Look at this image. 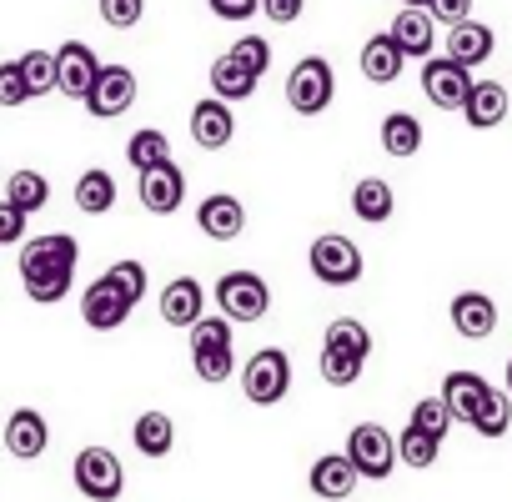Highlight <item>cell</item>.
<instances>
[{"instance_id": "1", "label": "cell", "mask_w": 512, "mask_h": 502, "mask_svg": "<svg viewBox=\"0 0 512 502\" xmlns=\"http://www.w3.org/2000/svg\"><path fill=\"white\" fill-rule=\"evenodd\" d=\"M76 262H81V241L66 231H46L21 241V287L36 307H56L66 302L71 282H76Z\"/></svg>"}, {"instance_id": "2", "label": "cell", "mask_w": 512, "mask_h": 502, "mask_svg": "<svg viewBox=\"0 0 512 502\" xmlns=\"http://www.w3.org/2000/svg\"><path fill=\"white\" fill-rule=\"evenodd\" d=\"M307 267H312V277H317L322 287H357V282H362V272H367L357 241H352V236H342V231H327V236H317V241H312Z\"/></svg>"}, {"instance_id": "3", "label": "cell", "mask_w": 512, "mask_h": 502, "mask_svg": "<svg viewBox=\"0 0 512 502\" xmlns=\"http://www.w3.org/2000/svg\"><path fill=\"white\" fill-rule=\"evenodd\" d=\"M71 477H76V492L86 502H116L126 492V467L111 447H81L71 462Z\"/></svg>"}, {"instance_id": "4", "label": "cell", "mask_w": 512, "mask_h": 502, "mask_svg": "<svg viewBox=\"0 0 512 502\" xmlns=\"http://www.w3.org/2000/svg\"><path fill=\"white\" fill-rule=\"evenodd\" d=\"M241 392L256 407H277L292 392V357L282 347H262L246 367H241Z\"/></svg>"}, {"instance_id": "5", "label": "cell", "mask_w": 512, "mask_h": 502, "mask_svg": "<svg viewBox=\"0 0 512 502\" xmlns=\"http://www.w3.org/2000/svg\"><path fill=\"white\" fill-rule=\"evenodd\" d=\"M191 367L201 382H226L231 367H236V352H231V322L226 317H201L191 327Z\"/></svg>"}, {"instance_id": "6", "label": "cell", "mask_w": 512, "mask_h": 502, "mask_svg": "<svg viewBox=\"0 0 512 502\" xmlns=\"http://www.w3.org/2000/svg\"><path fill=\"white\" fill-rule=\"evenodd\" d=\"M332 96H337L332 61L307 56V61L292 66V76H287V106H292L297 116H322V111L332 106Z\"/></svg>"}, {"instance_id": "7", "label": "cell", "mask_w": 512, "mask_h": 502, "mask_svg": "<svg viewBox=\"0 0 512 502\" xmlns=\"http://www.w3.org/2000/svg\"><path fill=\"white\" fill-rule=\"evenodd\" d=\"M216 307L226 322H262L272 307V287L256 272H226L216 282Z\"/></svg>"}, {"instance_id": "8", "label": "cell", "mask_w": 512, "mask_h": 502, "mask_svg": "<svg viewBox=\"0 0 512 502\" xmlns=\"http://www.w3.org/2000/svg\"><path fill=\"white\" fill-rule=\"evenodd\" d=\"M347 457H352V467L362 472V477H387L392 472V462H397V437L387 432V427H377V422H357L352 432H347V447H342Z\"/></svg>"}, {"instance_id": "9", "label": "cell", "mask_w": 512, "mask_h": 502, "mask_svg": "<svg viewBox=\"0 0 512 502\" xmlns=\"http://www.w3.org/2000/svg\"><path fill=\"white\" fill-rule=\"evenodd\" d=\"M131 312H136V302H131L106 272L81 292V322H86L91 332H116V327H126Z\"/></svg>"}, {"instance_id": "10", "label": "cell", "mask_w": 512, "mask_h": 502, "mask_svg": "<svg viewBox=\"0 0 512 502\" xmlns=\"http://www.w3.org/2000/svg\"><path fill=\"white\" fill-rule=\"evenodd\" d=\"M422 91L437 111H462L467 106V91H472V71L447 61V56H427L422 61Z\"/></svg>"}, {"instance_id": "11", "label": "cell", "mask_w": 512, "mask_h": 502, "mask_svg": "<svg viewBox=\"0 0 512 502\" xmlns=\"http://www.w3.org/2000/svg\"><path fill=\"white\" fill-rule=\"evenodd\" d=\"M136 106V71L131 66H101L96 86L86 91V111L96 121H116Z\"/></svg>"}, {"instance_id": "12", "label": "cell", "mask_w": 512, "mask_h": 502, "mask_svg": "<svg viewBox=\"0 0 512 502\" xmlns=\"http://www.w3.org/2000/svg\"><path fill=\"white\" fill-rule=\"evenodd\" d=\"M101 66H106V61H101L86 41H66V46H56V91L71 96V101H86V91L96 86Z\"/></svg>"}, {"instance_id": "13", "label": "cell", "mask_w": 512, "mask_h": 502, "mask_svg": "<svg viewBox=\"0 0 512 502\" xmlns=\"http://www.w3.org/2000/svg\"><path fill=\"white\" fill-rule=\"evenodd\" d=\"M136 196H141V206H146L151 216H171V211H181V201H186V171H181L176 161L151 166V171H141Z\"/></svg>"}, {"instance_id": "14", "label": "cell", "mask_w": 512, "mask_h": 502, "mask_svg": "<svg viewBox=\"0 0 512 502\" xmlns=\"http://www.w3.org/2000/svg\"><path fill=\"white\" fill-rule=\"evenodd\" d=\"M201 317H206V292H201L196 277H176V282L161 287V322H166V327L191 332Z\"/></svg>"}, {"instance_id": "15", "label": "cell", "mask_w": 512, "mask_h": 502, "mask_svg": "<svg viewBox=\"0 0 512 502\" xmlns=\"http://www.w3.org/2000/svg\"><path fill=\"white\" fill-rule=\"evenodd\" d=\"M357 482H362V472L352 467L347 452H327V457H317L312 472H307V487H312L322 502H347Z\"/></svg>"}, {"instance_id": "16", "label": "cell", "mask_w": 512, "mask_h": 502, "mask_svg": "<svg viewBox=\"0 0 512 502\" xmlns=\"http://www.w3.org/2000/svg\"><path fill=\"white\" fill-rule=\"evenodd\" d=\"M196 226H201V236H211V241H236V236L246 231V206H241L236 196H226V191H211V196L196 206Z\"/></svg>"}, {"instance_id": "17", "label": "cell", "mask_w": 512, "mask_h": 502, "mask_svg": "<svg viewBox=\"0 0 512 502\" xmlns=\"http://www.w3.org/2000/svg\"><path fill=\"white\" fill-rule=\"evenodd\" d=\"M452 332L467 342H487L497 332V302L487 292H457L452 297Z\"/></svg>"}, {"instance_id": "18", "label": "cell", "mask_w": 512, "mask_h": 502, "mask_svg": "<svg viewBox=\"0 0 512 502\" xmlns=\"http://www.w3.org/2000/svg\"><path fill=\"white\" fill-rule=\"evenodd\" d=\"M46 447H51V422L36 407H16L11 422H6V452L21 457V462H36Z\"/></svg>"}, {"instance_id": "19", "label": "cell", "mask_w": 512, "mask_h": 502, "mask_svg": "<svg viewBox=\"0 0 512 502\" xmlns=\"http://www.w3.org/2000/svg\"><path fill=\"white\" fill-rule=\"evenodd\" d=\"M231 136H236V116H231V106L226 101H196L191 106V141L201 146V151H221V146H231Z\"/></svg>"}, {"instance_id": "20", "label": "cell", "mask_w": 512, "mask_h": 502, "mask_svg": "<svg viewBox=\"0 0 512 502\" xmlns=\"http://www.w3.org/2000/svg\"><path fill=\"white\" fill-rule=\"evenodd\" d=\"M392 41L402 46V56L427 61V56H432V41H437V21H432V11L402 6V11L392 16Z\"/></svg>"}, {"instance_id": "21", "label": "cell", "mask_w": 512, "mask_h": 502, "mask_svg": "<svg viewBox=\"0 0 512 502\" xmlns=\"http://www.w3.org/2000/svg\"><path fill=\"white\" fill-rule=\"evenodd\" d=\"M492 51H497V31L482 26V21H462V26L447 31V61H457L467 71L482 66V61H492Z\"/></svg>"}, {"instance_id": "22", "label": "cell", "mask_w": 512, "mask_h": 502, "mask_svg": "<svg viewBox=\"0 0 512 502\" xmlns=\"http://www.w3.org/2000/svg\"><path fill=\"white\" fill-rule=\"evenodd\" d=\"M507 86H497V81H472V91H467V106H462V121L472 126V131H492V126H502L507 121Z\"/></svg>"}, {"instance_id": "23", "label": "cell", "mask_w": 512, "mask_h": 502, "mask_svg": "<svg viewBox=\"0 0 512 502\" xmlns=\"http://www.w3.org/2000/svg\"><path fill=\"white\" fill-rule=\"evenodd\" d=\"M487 392H492V382H487L482 372H447V377H442V402H447L452 417L467 422V427H472L477 407L487 402Z\"/></svg>"}, {"instance_id": "24", "label": "cell", "mask_w": 512, "mask_h": 502, "mask_svg": "<svg viewBox=\"0 0 512 502\" xmlns=\"http://www.w3.org/2000/svg\"><path fill=\"white\" fill-rule=\"evenodd\" d=\"M256 86H262V76H251V71H246V66H241L231 51L211 61V96H216V101H226V106L251 101V96H256Z\"/></svg>"}, {"instance_id": "25", "label": "cell", "mask_w": 512, "mask_h": 502, "mask_svg": "<svg viewBox=\"0 0 512 502\" xmlns=\"http://www.w3.org/2000/svg\"><path fill=\"white\" fill-rule=\"evenodd\" d=\"M402 66H407V56H402V46L392 41V31L367 36V46H362V76H367L372 86H392V81L402 76Z\"/></svg>"}, {"instance_id": "26", "label": "cell", "mask_w": 512, "mask_h": 502, "mask_svg": "<svg viewBox=\"0 0 512 502\" xmlns=\"http://www.w3.org/2000/svg\"><path fill=\"white\" fill-rule=\"evenodd\" d=\"M352 211H357V221L382 226V221H392L397 196H392V186H387L382 176H362V181L352 186Z\"/></svg>"}, {"instance_id": "27", "label": "cell", "mask_w": 512, "mask_h": 502, "mask_svg": "<svg viewBox=\"0 0 512 502\" xmlns=\"http://www.w3.org/2000/svg\"><path fill=\"white\" fill-rule=\"evenodd\" d=\"M131 442H136L141 457H166L176 447V422L166 412H141L136 427H131Z\"/></svg>"}, {"instance_id": "28", "label": "cell", "mask_w": 512, "mask_h": 502, "mask_svg": "<svg viewBox=\"0 0 512 502\" xmlns=\"http://www.w3.org/2000/svg\"><path fill=\"white\" fill-rule=\"evenodd\" d=\"M382 151L387 156H417L422 151V121L412 116V111H392L387 121H382Z\"/></svg>"}, {"instance_id": "29", "label": "cell", "mask_w": 512, "mask_h": 502, "mask_svg": "<svg viewBox=\"0 0 512 502\" xmlns=\"http://www.w3.org/2000/svg\"><path fill=\"white\" fill-rule=\"evenodd\" d=\"M6 201L21 206L26 216H36V211H46V201H51V181H46L41 171L21 166V171H11V181H6Z\"/></svg>"}, {"instance_id": "30", "label": "cell", "mask_w": 512, "mask_h": 502, "mask_svg": "<svg viewBox=\"0 0 512 502\" xmlns=\"http://www.w3.org/2000/svg\"><path fill=\"white\" fill-rule=\"evenodd\" d=\"M76 206H81L86 216H106V211L116 206V176L101 171V166L81 171V181H76Z\"/></svg>"}, {"instance_id": "31", "label": "cell", "mask_w": 512, "mask_h": 502, "mask_svg": "<svg viewBox=\"0 0 512 502\" xmlns=\"http://www.w3.org/2000/svg\"><path fill=\"white\" fill-rule=\"evenodd\" d=\"M126 161L136 166V176H141V171H151V166H166V161H171V141H166V131L141 126V131L126 141Z\"/></svg>"}, {"instance_id": "32", "label": "cell", "mask_w": 512, "mask_h": 502, "mask_svg": "<svg viewBox=\"0 0 512 502\" xmlns=\"http://www.w3.org/2000/svg\"><path fill=\"white\" fill-rule=\"evenodd\" d=\"M437 457H442V442H437V437L417 432L412 422L397 432V462H402V467H412V472H427Z\"/></svg>"}, {"instance_id": "33", "label": "cell", "mask_w": 512, "mask_h": 502, "mask_svg": "<svg viewBox=\"0 0 512 502\" xmlns=\"http://www.w3.org/2000/svg\"><path fill=\"white\" fill-rule=\"evenodd\" d=\"M322 382L327 387H352L357 377H362V367H367V357H357V352H347V347H322Z\"/></svg>"}, {"instance_id": "34", "label": "cell", "mask_w": 512, "mask_h": 502, "mask_svg": "<svg viewBox=\"0 0 512 502\" xmlns=\"http://www.w3.org/2000/svg\"><path fill=\"white\" fill-rule=\"evenodd\" d=\"M507 427H512V397L492 387V392H487V402H482V407H477V417H472V432H477V437H502Z\"/></svg>"}, {"instance_id": "35", "label": "cell", "mask_w": 512, "mask_h": 502, "mask_svg": "<svg viewBox=\"0 0 512 502\" xmlns=\"http://www.w3.org/2000/svg\"><path fill=\"white\" fill-rule=\"evenodd\" d=\"M21 76L31 86V101L36 96H51L56 91V51H26L21 56Z\"/></svg>"}, {"instance_id": "36", "label": "cell", "mask_w": 512, "mask_h": 502, "mask_svg": "<svg viewBox=\"0 0 512 502\" xmlns=\"http://www.w3.org/2000/svg\"><path fill=\"white\" fill-rule=\"evenodd\" d=\"M452 422H457V417H452V407L442 402V392H437V397H422V402L412 407V427L427 432V437H437V442L452 432Z\"/></svg>"}, {"instance_id": "37", "label": "cell", "mask_w": 512, "mask_h": 502, "mask_svg": "<svg viewBox=\"0 0 512 502\" xmlns=\"http://www.w3.org/2000/svg\"><path fill=\"white\" fill-rule=\"evenodd\" d=\"M322 347H347V352H357V357H372V332H367L357 317H337V322L327 327Z\"/></svg>"}, {"instance_id": "38", "label": "cell", "mask_w": 512, "mask_h": 502, "mask_svg": "<svg viewBox=\"0 0 512 502\" xmlns=\"http://www.w3.org/2000/svg\"><path fill=\"white\" fill-rule=\"evenodd\" d=\"M231 56H236L251 76H267V71H272V41H267V36H241V41L231 46Z\"/></svg>"}, {"instance_id": "39", "label": "cell", "mask_w": 512, "mask_h": 502, "mask_svg": "<svg viewBox=\"0 0 512 502\" xmlns=\"http://www.w3.org/2000/svg\"><path fill=\"white\" fill-rule=\"evenodd\" d=\"M26 101H31V86H26V76H21V61H6V66H0V106L16 111V106H26Z\"/></svg>"}, {"instance_id": "40", "label": "cell", "mask_w": 512, "mask_h": 502, "mask_svg": "<svg viewBox=\"0 0 512 502\" xmlns=\"http://www.w3.org/2000/svg\"><path fill=\"white\" fill-rule=\"evenodd\" d=\"M146 16V0H101V21L111 31H131Z\"/></svg>"}, {"instance_id": "41", "label": "cell", "mask_w": 512, "mask_h": 502, "mask_svg": "<svg viewBox=\"0 0 512 502\" xmlns=\"http://www.w3.org/2000/svg\"><path fill=\"white\" fill-rule=\"evenodd\" d=\"M106 277H111L131 302H141V297H146V267H141V262H111V267H106Z\"/></svg>"}, {"instance_id": "42", "label": "cell", "mask_w": 512, "mask_h": 502, "mask_svg": "<svg viewBox=\"0 0 512 502\" xmlns=\"http://www.w3.org/2000/svg\"><path fill=\"white\" fill-rule=\"evenodd\" d=\"M26 226H31V216L0 196V246H21L26 241Z\"/></svg>"}, {"instance_id": "43", "label": "cell", "mask_w": 512, "mask_h": 502, "mask_svg": "<svg viewBox=\"0 0 512 502\" xmlns=\"http://www.w3.org/2000/svg\"><path fill=\"white\" fill-rule=\"evenodd\" d=\"M206 11L216 21H251L256 11H262V0H206Z\"/></svg>"}, {"instance_id": "44", "label": "cell", "mask_w": 512, "mask_h": 502, "mask_svg": "<svg viewBox=\"0 0 512 502\" xmlns=\"http://www.w3.org/2000/svg\"><path fill=\"white\" fill-rule=\"evenodd\" d=\"M427 11H432V21H442V26L452 31V26H462V21H472V0H432V6H427Z\"/></svg>"}, {"instance_id": "45", "label": "cell", "mask_w": 512, "mask_h": 502, "mask_svg": "<svg viewBox=\"0 0 512 502\" xmlns=\"http://www.w3.org/2000/svg\"><path fill=\"white\" fill-rule=\"evenodd\" d=\"M302 11H307V0H262V16L272 26H292V21H302Z\"/></svg>"}, {"instance_id": "46", "label": "cell", "mask_w": 512, "mask_h": 502, "mask_svg": "<svg viewBox=\"0 0 512 502\" xmlns=\"http://www.w3.org/2000/svg\"><path fill=\"white\" fill-rule=\"evenodd\" d=\"M402 6H417V11H427V6H432V0H402Z\"/></svg>"}, {"instance_id": "47", "label": "cell", "mask_w": 512, "mask_h": 502, "mask_svg": "<svg viewBox=\"0 0 512 502\" xmlns=\"http://www.w3.org/2000/svg\"><path fill=\"white\" fill-rule=\"evenodd\" d=\"M507 397H512V357H507Z\"/></svg>"}, {"instance_id": "48", "label": "cell", "mask_w": 512, "mask_h": 502, "mask_svg": "<svg viewBox=\"0 0 512 502\" xmlns=\"http://www.w3.org/2000/svg\"><path fill=\"white\" fill-rule=\"evenodd\" d=\"M347 502H352V497H347Z\"/></svg>"}]
</instances>
